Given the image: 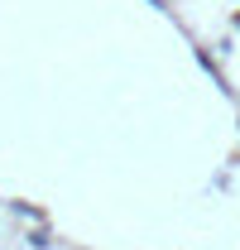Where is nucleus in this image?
Returning a JSON list of instances; mask_svg holds the SVG:
<instances>
[]
</instances>
